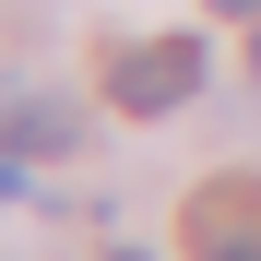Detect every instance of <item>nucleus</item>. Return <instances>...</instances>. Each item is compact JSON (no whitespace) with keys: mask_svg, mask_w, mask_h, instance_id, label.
I'll return each instance as SVG.
<instances>
[{"mask_svg":"<svg viewBox=\"0 0 261 261\" xmlns=\"http://www.w3.org/2000/svg\"><path fill=\"white\" fill-rule=\"evenodd\" d=\"M190 95H202V36H143V48H119V71H107L119 119H166Z\"/></svg>","mask_w":261,"mask_h":261,"instance_id":"f257e3e1","label":"nucleus"},{"mask_svg":"<svg viewBox=\"0 0 261 261\" xmlns=\"http://www.w3.org/2000/svg\"><path fill=\"white\" fill-rule=\"evenodd\" d=\"M190 261H261V190H202Z\"/></svg>","mask_w":261,"mask_h":261,"instance_id":"f03ea898","label":"nucleus"},{"mask_svg":"<svg viewBox=\"0 0 261 261\" xmlns=\"http://www.w3.org/2000/svg\"><path fill=\"white\" fill-rule=\"evenodd\" d=\"M83 143V107L60 95H0V154H71Z\"/></svg>","mask_w":261,"mask_h":261,"instance_id":"7ed1b4c3","label":"nucleus"},{"mask_svg":"<svg viewBox=\"0 0 261 261\" xmlns=\"http://www.w3.org/2000/svg\"><path fill=\"white\" fill-rule=\"evenodd\" d=\"M214 12H238V24H261V0H214Z\"/></svg>","mask_w":261,"mask_h":261,"instance_id":"20e7f679","label":"nucleus"},{"mask_svg":"<svg viewBox=\"0 0 261 261\" xmlns=\"http://www.w3.org/2000/svg\"><path fill=\"white\" fill-rule=\"evenodd\" d=\"M107 261H154V249H107Z\"/></svg>","mask_w":261,"mask_h":261,"instance_id":"39448f33","label":"nucleus"},{"mask_svg":"<svg viewBox=\"0 0 261 261\" xmlns=\"http://www.w3.org/2000/svg\"><path fill=\"white\" fill-rule=\"evenodd\" d=\"M249 71H261V36H249Z\"/></svg>","mask_w":261,"mask_h":261,"instance_id":"423d86ee","label":"nucleus"}]
</instances>
